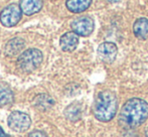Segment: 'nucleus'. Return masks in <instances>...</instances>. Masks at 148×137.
<instances>
[{
    "instance_id": "1",
    "label": "nucleus",
    "mask_w": 148,
    "mask_h": 137,
    "mask_svg": "<svg viewBox=\"0 0 148 137\" xmlns=\"http://www.w3.org/2000/svg\"><path fill=\"white\" fill-rule=\"evenodd\" d=\"M148 118V103L139 98H133L124 104L119 120L123 126L134 128L144 123Z\"/></svg>"
},
{
    "instance_id": "2",
    "label": "nucleus",
    "mask_w": 148,
    "mask_h": 137,
    "mask_svg": "<svg viewBox=\"0 0 148 137\" xmlns=\"http://www.w3.org/2000/svg\"><path fill=\"white\" fill-rule=\"evenodd\" d=\"M117 98L111 91L105 90L99 93L94 105V115L99 121L109 122L117 111Z\"/></svg>"
},
{
    "instance_id": "3",
    "label": "nucleus",
    "mask_w": 148,
    "mask_h": 137,
    "mask_svg": "<svg viewBox=\"0 0 148 137\" xmlns=\"http://www.w3.org/2000/svg\"><path fill=\"white\" fill-rule=\"evenodd\" d=\"M42 62V53L36 49L24 51L17 59V66L23 72H32L39 67Z\"/></svg>"
},
{
    "instance_id": "4",
    "label": "nucleus",
    "mask_w": 148,
    "mask_h": 137,
    "mask_svg": "<svg viewBox=\"0 0 148 137\" xmlns=\"http://www.w3.org/2000/svg\"><path fill=\"white\" fill-rule=\"evenodd\" d=\"M22 17V11L19 5L11 3L3 8L0 13V22L6 27H12L20 21Z\"/></svg>"
},
{
    "instance_id": "5",
    "label": "nucleus",
    "mask_w": 148,
    "mask_h": 137,
    "mask_svg": "<svg viewBox=\"0 0 148 137\" xmlns=\"http://www.w3.org/2000/svg\"><path fill=\"white\" fill-rule=\"evenodd\" d=\"M8 126L16 132H24L30 127V117L19 111L12 112L8 117Z\"/></svg>"
},
{
    "instance_id": "6",
    "label": "nucleus",
    "mask_w": 148,
    "mask_h": 137,
    "mask_svg": "<svg viewBox=\"0 0 148 137\" xmlns=\"http://www.w3.org/2000/svg\"><path fill=\"white\" fill-rule=\"evenodd\" d=\"M71 26L75 34L81 36H88L94 30V21L89 16H82L73 20Z\"/></svg>"
},
{
    "instance_id": "7",
    "label": "nucleus",
    "mask_w": 148,
    "mask_h": 137,
    "mask_svg": "<svg viewBox=\"0 0 148 137\" xmlns=\"http://www.w3.org/2000/svg\"><path fill=\"white\" fill-rule=\"evenodd\" d=\"M117 47L113 42H103L98 47V57L104 63L111 64L115 61L117 55Z\"/></svg>"
},
{
    "instance_id": "8",
    "label": "nucleus",
    "mask_w": 148,
    "mask_h": 137,
    "mask_svg": "<svg viewBox=\"0 0 148 137\" xmlns=\"http://www.w3.org/2000/svg\"><path fill=\"white\" fill-rule=\"evenodd\" d=\"M60 45L64 51H73L79 45V35L74 32H66L60 37Z\"/></svg>"
},
{
    "instance_id": "9",
    "label": "nucleus",
    "mask_w": 148,
    "mask_h": 137,
    "mask_svg": "<svg viewBox=\"0 0 148 137\" xmlns=\"http://www.w3.org/2000/svg\"><path fill=\"white\" fill-rule=\"evenodd\" d=\"M42 5V0H20L19 2L22 13L26 15H33L37 13L38 11H40Z\"/></svg>"
},
{
    "instance_id": "10",
    "label": "nucleus",
    "mask_w": 148,
    "mask_h": 137,
    "mask_svg": "<svg viewBox=\"0 0 148 137\" xmlns=\"http://www.w3.org/2000/svg\"><path fill=\"white\" fill-rule=\"evenodd\" d=\"M133 32H134V34L137 38H148V19L143 17L137 19L133 25Z\"/></svg>"
},
{
    "instance_id": "11",
    "label": "nucleus",
    "mask_w": 148,
    "mask_h": 137,
    "mask_svg": "<svg viewBox=\"0 0 148 137\" xmlns=\"http://www.w3.org/2000/svg\"><path fill=\"white\" fill-rule=\"evenodd\" d=\"M91 3L92 0H66V5L71 12L80 13L88 9Z\"/></svg>"
},
{
    "instance_id": "12",
    "label": "nucleus",
    "mask_w": 148,
    "mask_h": 137,
    "mask_svg": "<svg viewBox=\"0 0 148 137\" xmlns=\"http://www.w3.org/2000/svg\"><path fill=\"white\" fill-rule=\"evenodd\" d=\"M24 47V41L20 37H15V38L10 39L5 47V53L7 55L12 57V55L18 53Z\"/></svg>"
},
{
    "instance_id": "13",
    "label": "nucleus",
    "mask_w": 148,
    "mask_h": 137,
    "mask_svg": "<svg viewBox=\"0 0 148 137\" xmlns=\"http://www.w3.org/2000/svg\"><path fill=\"white\" fill-rule=\"evenodd\" d=\"M13 101V93L8 87L0 84V105H6Z\"/></svg>"
},
{
    "instance_id": "14",
    "label": "nucleus",
    "mask_w": 148,
    "mask_h": 137,
    "mask_svg": "<svg viewBox=\"0 0 148 137\" xmlns=\"http://www.w3.org/2000/svg\"><path fill=\"white\" fill-rule=\"evenodd\" d=\"M35 105L37 108H41V109H47V108L51 107L53 104V100L51 97L47 96V95H40L35 99Z\"/></svg>"
},
{
    "instance_id": "15",
    "label": "nucleus",
    "mask_w": 148,
    "mask_h": 137,
    "mask_svg": "<svg viewBox=\"0 0 148 137\" xmlns=\"http://www.w3.org/2000/svg\"><path fill=\"white\" fill-rule=\"evenodd\" d=\"M28 137H47V136L41 131H33L32 133L29 134Z\"/></svg>"
},
{
    "instance_id": "16",
    "label": "nucleus",
    "mask_w": 148,
    "mask_h": 137,
    "mask_svg": "<svg viewBox=\"0 0 148 137\" xmlns=\"http://www.w3.org/2000/svg\"><path fill=\"white\" fill-rule=\"evenodd\" d=\"M0 137H9L7 134L5 133V132L3 131V129H2L1 127H0Z\"/></svg>"
},
{
    "instance_id": "17",
    "label": "nucleus",
    "mask_w": 148,
    "mask_h": 137,
    "mask_svg": "<svg viewBox=\"0 0 148 137\" xmlns=\"http://www.w3.org/2000/svg\"><path fill=\"white\" fill-rule=\"evenodd\" d=\"M108 2H111V3H115V2H118L120 1V0H107Z\"/></svg>"
}]
</instances>
